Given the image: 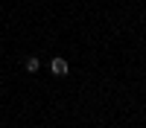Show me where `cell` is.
Returning a JSON list of instances; mask_svg holds the SVG:
<instances>
[{"label":"cell","instance_id":"6da1fadb","mask_svg":"<svg viewBox=\"0 0 146 128\" xmlns=\"http://www.w3.org/2000/svg\"><path fill=\"white\" fill-rule=\"evenodd\" d=\"M50 70H53V76H67V70H70V67H67V61H64L62 55H56L53 61H50Z\"/></svg>","mask_w":146,"mask_h":128},{"label":"cell","instance_id":"7a4b0ae2","mask_svg":"<svg viewBox=\"0 0 146 128\" xmlns=\"http://www.w3.org/2000/svg\"><path fill=\"white\" fill-rule=\"evenodd\" d=\"M23 67H27V73H38V70H41V61H38L35 55H29L27 61H23Z\"/></svg>","mask_w":146,"mask_h":128}]
</instances>
